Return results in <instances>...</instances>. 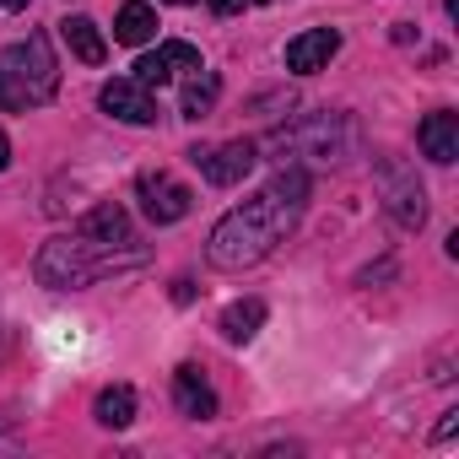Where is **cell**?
<instances>
[{"label":"cell","instance_id":"6da1fadb","mask_svg":"<svg viewBox=\"0 0 459 459\" xmlns=\"http://www.w3.org/2000/svg\"><path fill=\"white\" fill-rule=\"evenodd\" d=\"M308 205V173L303 168H287L276 173L255 200H244L238 211H227L216 227H211V244H205V260L216 271H249L260 265L292 227Z\"/></svg>","mask_w":459,"mask_h":459},{"label":"cell","instance_id":"7a4b0ae2","mask_svg":"<svg viewBox=\"0 0 459 459\" xmlns=\"http://www.w3.org/2000/svg\"><path fill=\"white\" fill-rule=\"evenodd\" d=\"M119 265H141V249H114V244L87 238V233H71V238H49L39 249L33 276H39V287L71 292V287H92L98 276H114Z\"/></svg>","mask_w":459,"mask_h":459},{"label":"cell","instance_id":"3957f363","mask_svg":"<svg viewBox=\"0 0 459 459\" xmlns=\"http://www.w3.org/2000/svg\"><path fill=\"white\" fill-rule=\"evenodd\" d=\"M0 82L12 87L17 108H33V103H49L55 87H60V65H55V49L44 33H28L22 44H12L0 55Z\"/></svg>","mask_w":459,"mask_h":459},{"label":"cell","instance_id":"277c9868","mask_svg":"<svg viewBox=\"0 0 459 459\" xmlns=\"http://www.w3.org/2000/svg\"><path fill=\"white\" fill-rule=\"evenodd\" d=\"M378 184H384V211L405 227V233H416V227L427 221V189H421V178L405 162H378Z\"/></svg>","mask_w":459,"mask_h":459},{"label":"cell","instance_id":"5b68a950","mask_svg":"<svg viewBox=\"0 0 459 459\" xmlns=\"http://www.w3.org/2000/svg\"><path fill=\"white\" fill-rule=\"evenodd\" d=\"M135 195H141V211H146L157 227L184 221V216H189V200H195L173 173H141V178H135Z\"/></svg>","mask_w":459,"mask_h":459},{"label":"cell","instance_id":"8992f818","mask_svg":"<svg viewBox=\"0 0 459 459\" xmlns=\"http://www.w3.org/2000/svg\"><path fill=\"white\" fill-rule=\"evenodd\" d=\"M189 157H195V168H200V178H205V184L227 189V184H238V178H244V173L255 168V141H221V146H195Z\"/></svg>","mask_w":459,"mask_h":459},{"label":"cell","instance_id":"52a82bcc","mask_svg":"<svg viewBox=\"0 0 459 459\" xmlns=\"http://www.w3.org/2000/svg\"><path fill=\"white\" fill-rule=\"evenodd\" d=\"M184 71H200V49L184 44V39L157 44L152 55L135 60V82H141V87H162V82H173V76H184Z\"/></svg>","mask_w":459,"mask_h":459},{"label":"cell","instance_id":"ba28073f","mask_svg":"<svg viewBox=\"0 0 459 459\" xmlns=\"http://www.w3.org/2000/svg\"><path fill=\"white\" fill-rule=\"evenodd\" d=\"M98 103H103L114 119H125V125H152V119H157V98H152V87H141L135 76H114V82H103Z\"/></svg>","mask_w":459,"mask_h":459},{"label":"cell","instance_id":"9c48e42d","mask_svg":"<svg viewBox=\"0 0 459 459\" xmlns=\"http://www.w3.org/2000/svg\"><path fill=\"white\" fill-rule=\"evenodd\" d=\"M335 49H341V33H335V28H308V33H298V39L287 44V71L314 76V71H325V65L335 60Z\"/></svg>","mask_w":459,"mask_h":459},{"label":"cell","instance_id":"30bf717a","mask_svg":"<svg viewBox=\"0 0 459 459\" xmlns=\"http://www.w3.org/2000/svg\"><path fill=\"white\" fill-rule=\"evenodd\" d=\"M416 146H421V157H432V162H454V157H459V114H448V108L427 114V119L416 125Z\"/></svg>","mask_w":459,"mask_h":459},{"label":"cell","instance_id":"8fae6325","mask_svg":"<svg viewBox=\"0 0 459 459\" xmlns=\"http://www.w3.org/2000/svg\"><path fill=\"white\" fill-rule=\"evenodd\" d=\"M173 405H178L184 416H195V421L216 416V394H211V384L200 378V368H195V362H184V368L173 373Z\"/></svg>","mask_w":459,"mask_h":459},{"label":"cell","instance_id":"7c38bea8","mask_svg":"<svg viewBox=\"0 0 459 459\" xmlns=\"http://www.w3.org/2000/svg\"><path fill=\"white\" fill-rule=\"evenodd\" d=\"M60 39H65V49H71L82 65H103V60H108V44H103V33H98L92 17H65V22H60Z\"/></svg>","mask_w":459,"mask_h":459},{"label":"cell","instance_id":"4fadbf2b","mask_svg":"<svg viewBox=\"0 0 459 459\" xmlns=\"http://www.w3.org/2000/svg\"><path fill=\"white\" fill-rule=\"evenodd\" d=\"M114 39H119V44H152V39H157V12L146 6V0H130V6H119Z\"/></svg>","mask_w":459,"mask_h":459},{"label":"cell","instance_id":"5bb4252c","mask_svg":"<svg viewBox=\"0 0 459 459\" xmlns=\"http://www.w3.org/2000/svg\"><path fill=\"white\" fill-rule=\"evenodd\" d=\"M260 325H265V303H260V298H249V303H233V308H227L216 330L233 341V346H244V341H255V335H260Z\"/></svg>","mask_w":459,"mask_h":459},{"label":"cell","instance_id":"9a60e30c","mask_svg":"<svg viewBox=\"0 0 459 459\" xmlns=\"http://www.w3.org/2000/svg\"><path fill=\"white\" fill-rule=\"evenodd\" d=\"M92 416H98L103 427H130V421H135V389H130V384H108V389L92 400Z\"/></svg>","mask_w":459,"mask_h":459},{"label":"cell","instance_id":"2e32d148","mask_svg":"<svg viewBox=\"0 0 459 459\" xmlns=\"http://www.w3.org/2000/svg\"><path fill=\"white\" fill-rule=\"evenodd\" d=\"M216 92H221V82H216V71H189V87H184V119H205L211 108H216Z\"/></svg>","mask_w":459,"mask_h":459},{"label":"cell","instance_id":"e0dca14e","mask_svg":"<svg viewBox=\"0 0 459 459\" xmlns=\"http://www.w3.org/2000/svg\"><path fill=\"white\" fill-rule=\"evenodd\" d=\"M244 6H249V0H211L216 17H233V12H244Z\"/></svg>","mask_w":459,"mask_h":459},{"label":"cell","instance_id":"ac0fdd59","mask_svg":"<svg viewBox=\"0 0 459 459\" xmlns=\"http://www.w3.org/2000/svg\"><path fill=\"white\" fill-rule=\"evenodd\" d=\"M6 162H12V141H6V130H0V173H6Z\"/></svg>","mask_w":459,"mask_h":459},{"label":"cell","instance_id":"d6986e66","mask_svg":"<svg viewBox=\"0 0 459 459\" xmlns=\"http://www.w3.org/2000/svg\"><path fill=\"white\" fill-rule=\"evenodd\" d=\"M0 108H17V98H12V87L0 82Z\"/></svg>","mask_w":459,"mask_h":459},{"label":"cell","instance_id":"ffe728a7","mask_svg":"<svg viewBox=\"0 0 459 459\" xmlns=\"http://www.w3.org/2000/svg\"><path fill=\"white\" fill-rule=\"evenodd\" d=\"M0 6H6V12H22V6H28V0H0Z\"/></svg>","mask_w":459,"mask_h":459},{"label":"cell","instance_id":"44dd1931","mask_svg":"<svg viewBox=\"0 0 459 459\" xmlns=\"http://www.w3.org/2000/svg\"><path fill=\"white\" fill-rule=\"evenodd\" d=\"M168 6H189V0H168Z\"/></svg>","mask_w":459,"mask_h":459},{"label":"cell","instance_id":"7402d4cb","mask_svg":"<svg viewBox=\"0 0 459 459\" xmlns=\"http://www.w3.org/2000/svg\"><path fill=\"white\" fill-rule=\"evenodd\" d=\"M260 6H265V0H260Z\"/></svg>","mask_w":459,"mask_h":459}]
</instances>
